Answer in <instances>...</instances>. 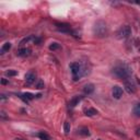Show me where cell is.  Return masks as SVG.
Segmentation results:
<instances>
[{
    "label": "cell",
    "instance_id": "1",
    "mask_svg": "<svg viewBox=\"0 0 140 140\" xmlns=\"http://www.w3.org/2000/svg\"><path fill=\"white\" fill-rule=\"evenodd\" d=\"M112 74L118 79H124L127 81V79L131 77V70L126 64H118L113 68Z\"/></svg>",
    "mask_w": 140,
    "mask_h": 140
},
{
    "label": "cell",
    "instance_id": "2",
    "mask_svg": "<svg viewBox=\"0 0 140 140\" xmlns=\"http://www.w3.org/2000/svg\"><path fill=\"white\" fill-rule=\"evenodd\" d=\"M93 34L97 37H105L107 35V25L104 21L102 20H98L94 23V26H93Z\"/></svg>",
    "mask_w": 140,
    "mask_h": 140
},
{
    "label": "cell",
    "instance_id": "3",
    "mask_svg": "<svg viewBox=\"0 0 140 140\" xmlns=\"http://www.w3.org/2000/svg\"><path fill=\"white\" fill-rule=\"evenodd\" d=\"M70 69L71 72L74 75V80H78V78H80L82 75V68H81V65L79 63H72L70 64Z\"/></svg>",
    "mask_w": 140,
    "mask_h": 140
},
{
    "label": "cell",
    "instance_id": "4",
    "mask_svg": "<svg viewBox=\"0 0 140 140\" xmlns=\"http://www.w3.org/2000/svg\"><path fill=\"white\" fill-rule=\"evenodd\" d=\"M131 34V29L129 25H124L117 31V37L118 38H127Z\"/></svg>",
    "mask_w": 140,
    "mask_h": 140
},
{
    "label": "cell",
    "instance_id": "5",
    "mask_svg": "<svg viewBox=\"0 0 140 140\" xmlns=\"http://www.w3.org/2000/svg\"><path fill=\"white\" fill-rule=\"evenodd\" d=\"M112 94H113V97H114V98H116V100H118V98H121V97H122V95H123V89H122L121 86H118V85L113 86Z\"/></svg>",
    "mask_w": 140,
    "mask_h": 140
},
{
    "label": "cell",
    "instance_id": "6",
    "mask_svg": "<svg viewBox=\"0 0 140 140\" xmlns=\"http://www.w3.org/2000/svg\"><path fill=\"white\" fill-rule=\"evenodd\" d=\"M125 89L129 94H132L136 92V85L132 81H125Z\"/></svg>",
    "mask_w": 140,
    "mask_h": 140
},
{
    "label": "cell",
    "instance_id": "7",
    "mask_svg": "<svg viewBox=\"0 0 140 140\" xmlns=\"http://www.w3.org/2000/svg\"><path fill=\"white\" fill-rule=\"evenodd\" d=\"M35 79H36V74L33 71H30L25 75V82H26V84H29V85L32 84L35 81Z\"/></svg>",
    "mask_w": 140,
    "mask_h": 140
},
{
    "label": "cell",
    "instance_id": "8",
    "mask_svg": "<svg viewBox=\"0 0 140 140\" xmlns=\"http://www.w3.org/2000/svg\"><path fill=\"white\" fill-rule=\"evenodd\" d=\"M83 98V96H81V95H76V96H74L70 100V102H69V107L70 108H74V107H76L79 103L81 102V100Z\"/></svg>",
    "mask_w": 140,
    "mask_h": 140
},
{
    "label": "cell",
    "instance_id": "9",
    "mask_svg": "<svg viewBox=\"0 0 140 140\" xmlns=\"http://www.w3.org/2000/svg\"><path fill=\"white\" fill-rule=\"evenodd\" d=\"M18 55L20 57H28L31 55V49L30 48H21L18 51Z\"/></svg>",
    "mask_w": 140,
    "mask_h": 140
},
{
    "label": "cell",
    "instance_id": "10",
    "mask_svg": "<svg viewBox=\"0 0 140 140\" xmlns=\"http://www.w3.org/2000/svg\"><path fill=\"white\" fill-rule=\"evenodd\" d=\"M94 91V84L93 83H89V84H85L83 88V92L85 94H91V93Z\"/></svg>",
    "mask_w": 140,
    "mask_h": 140
},
{
    "label": "cell",
    "instance_id": "11",
    "mask_svg": "<svg viewBox=\"0 0 140 140\" xmlns=\"http://www.w3.org/2000/svg\"><path fill=\"white\" fill-rule=\"evenodd\" d=\"M78 134L81 135V136H90V131L86 127H80L78 129Z\"/></svg>",
    "mask_w": 140,
    "mask_h": 140
},
{
    "label": "cell",
    "instance_id": "12",
    "mask_svg": "<svg viewBox=\"0 0 140 140\" xmlns=\"http://www.w3.org/2000/svg\"><path fill=\"white\" fill-rule=\"evenodd\" d=\"M37 136H38V138H39L41 140H51L50 136H49L48 134H46L45 131H39Z\"/></svg>",
    "mask_w": 140,
    "mask_h": 140
},
{
    "label": "cell",
    "instance_id": "13",
    "mask_svg": "<svg viewBox=\"0 0 140 140\" xmlns=\"http://www.w3.org/2000/svg\"><path fill=\"white\" fill-rule=\"evenodd\" d=\"M10 48H11V43H9V42H7V43H4L3 45H2V47H1V49H0V54H4L6 51H8Z\"/></svg>",
    "mask_w": 140,
    "mask_h": 140
},
{
    "label": "cell",
    "instance_id": "14",
    "mask_svg": "<svg viewBox=\"0 0 140 140\" xmlns=\"http://www.w3.org/2000/svg\"><path fill=\"white\" fill-rule=\"evenodd\" d=\"M85 115L86 116H94L97 114V111L95 110V108H93V107H90V108H88V110H85Z\"/></svg>",
    "mask_w": 140,
    "mask_h": 140
},
{
    "label": "cell",
    "instance_id": "15",
    "mask_svg": "<svg viewBox=\"0 0 140 140\" xmlns=\"http://www.w3.org/2000/svg\"><path fill=\"white\" fill-rule=\"evenodd\" d=\"M134 114H135V116L140 117V103H138V104L135 105V107H134Z\"/></svg>",
    "mask_w": 140,
    "mask_h": 140
},
{
    "label": "cell",
    "instance_id": "16",
    "mask_svg": "<svg viewBox=\"0 0 140 140\" xmlns=\"http://www.w3.org/2000/svg\"><path fill=\"white\" fill-rule=\"evenodd\" d=\"M60 48V44H58L57 42H54V43H51L49 45V49L50 50H57V49H59Z\"/></svg>",
    "mask_w": 140,
    "mask_h": 140
},
{
    "label": "cell",
    "instance_id": "17",
    "mask_svg": "<svg viewBox=\"0 0 140 140\" xmlns=\"http://www.w3.org/2000/svg\"><path fill=\"white\" fill-rule=\"evenodd\" d=\"M32 39H34V36H33V35H30V36H28V37L23 38L21 42H20V45H24L25 43H29L30 41H32Z\"/></svg>",
    "mask_w": 140,
    "mask_h": 140
},
{
    "label": "cell",
    "instance_id": "18",
    "mask_svg": "<svg viewBox=\"0 0 140 140\" xmlns=\"http://www.w3.org/2000/svg\"><path fill=\"white\" fill-rule=\"evenodd\" d=\"M70 128H71L70 123L66 122V123L64 124V130H65V134H66V135H68V134L70 132Z\"/></svg>",
    "mask_w": 140,
    "mask_h": 140
},
{
    "label": "cell",
    "instance_id": "19",
    "mask_svg": "<svg viewBox=\"0 0 140 140\" xmlns=\"http://www.w3.org/2000/svg\"><path fill=\"white\" fill-rule=\"evenodd\" d=\"M25 98H26V100H29V101H31V100H33V98L35 97V95H33L32 93H29V92H26V93H23L22 94Z\"/></svg>",
    "mask_w": 140,
    "mask_h": 140
},
{
    "label": "cell",
    "instance_id": "20",
    "mask_svg": "<svg viewBox=\"0 0 140 140\" xmlns=\"http://www.w3.org/2000/svg\"><path fill=\"white\" fill-rule=\"evenodd\" d=\"M44 86H45L44 81H42V80H38V81H37V83H36V89L41 90V89H44Z\"/></svg>",
    "mask_w": 140,
    "mask_h": 140
},
{
    "label": "cell",
    "instance_id": "21",
    "mask_svg": "<svg viewBox=\"0 0 140 140\" xmlns=\"http://www.w3.org/2000/svg\"><path fill=\"white\" fill-rule=\"evenodd\" d=\"M6 75L8 77H14L18 75V71L17 70H8V71H6Z\"/></svg>",
    "mask_w": 140,
    "mask_h": 140
},
{
    "label": "cell",
    "instance_id": "22",
    "mask_svg": "<svg viewBox=\"0 0 140 140\" xmlns=\"http://www.w3.org/2000/svg\"><path fill=\"white\" fill-rule=\"evenodd\" d=\"M41 41H42V39H41L39 37H34L33 42H34V44H39V43H41Z\"/></svg>",
    "mask_w": 140,
    "mask_h": 140
},
{
    "label": "cell",
    "instance_id": "23",
    "mask_svg": "<svg viewBox=\"0 0 140 140\" xmlns=\"http://www.w3.org/2000/svg\"><path fill=\"white\" fill-rule=\"evenodd\" d=\"M8 83V80L6 79H1V84H7Z\"/></svg>",
    "mask_w": 140,
    "mask_h": 140
},
{
    "label": "cell",
    "instance_id": "24",
    "mask_svg": "<svg viewBox=\"0 0 140 140\" xmlns=\"http://www.w3.org/2000/svg\"><path fill=\"white\" fill-rule=\"evenodd\" d=\"M1 118L2 119L6 118V113H4V112H1Z\"/></svg>",
    "mask_w": 140,
    "mask_h": 140
},
{
    "label": "cell",
    "instance_id": "25",
    "mask_svg": "<svg viewBox=\"0 0 140 140\" xmlns=\"http://www.w3.org/2000/svg\"><path fill=\"white\" fill-rule=\"evenodd\" d=\"M136 135H137V136H140V128H137V130H136Z\"/></svg>",
    "mask_w": 140,
    "mask_h": 140
},
{
    "label": "cell",
    "instance_id": "26",
    "mask_svg": "<svg viewBox=\"0 0 140 140\" xmlns=\"http://www.w3.org/2000/svg\"><path fill=\"white\" fill-rule=\"evenodd\" d=\"M15 140H23V139H15Z\"/></svg>",
    "mask_w": 140,
    "mask_h": 140
},
{
    "label": "cell",
    "instance_id": "27",
    "mask_svg": "<svg viewBox=\"0 0 140 140\" xmlns=\"http://www.w3.org/2000/svg\"><path fill=\"white\" fill-rule=\"evenodd\" d=\"M98 140H102V139H98Z\"/></svg>",
    "mask_w": 140,
    "mask_h": 140
},
{
    "label": "cell",
    "instance_id": "28",
    "mask_svg": "<svg viewBox=\"0 0 140 140\" xmlns=\"http://www.w3.org/2000/svg\"><path fill=\"white\" fill-rule=\"evenodd\" d=\"M139 51H140V48H139Z\"/></svg>",
    "mask_w": 140,
    "mask_h": 140
}]
</instances>
